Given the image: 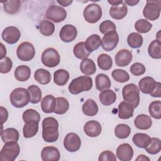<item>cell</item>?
Returning a JSON list of instances; mask_svg holds the SVG:
<instances>
[{
    "label": "cell",
    "instance_id": "cell-1",
    "mask_svg": "<svg viewBox=\"0 0 161 161\" xmlns=\"http://www.w3.org/2000/svg\"><path fill=\"white\" fill-rule=\"evenodd\" d=\"M58 123L53 117H47L42 121V137L47 142H56L59 136Z\"/></svg>",
    "mask_w": 161,
    "mask_h": 161
},
{
    "label": "cell",
    "instance_id": "cell-2",
    "mask_svg": "<svg viewBox=\"0 0 161 161\" xmlns=\"http://www.w3.org/2000/svg\"><path fill=\"white\" fill-rule=\"evenodd\" d=\"M92 87V79L87 75L74 79L69 86V91L72 94H78L83 91H88Z\"/></svg>",
    "mask_w": 161,
    "mask_h": 161
},
{
    "label": "cell",
    "instance_id": "cell-3",
    "mask_svg": "<svg viewBox=\"0 0 161 161\" xmlns=\"http://www.w3.org/2000/svg\"><path fill=\"white\" fill-rule=\"evenodd\" d=\"M9 99L12 105L14 107L18 108H23L30 102L29 91L23 87L16 88L10 94Z\"/></svg>",
    "mask_w": 161,
    "mask_h": 161
},
{
    "label": "cell",
    "instance_id": "cell-4",
    "mask_svg": "<svg viewBox=\"0 0 161 161\" xmlns=\"http://www.w3.org/2000/svg\"><path fill=\"white\" fill-rule=\"evenodd\" d=\"M122 96L125 101L132 105L133 108L138 107L140 103V90L133 83L125 86L122 89Z\"/></svg>",
    "mask_w": 161,
    "mask_h": 161
},
{
    "label": "cell",
    "instance_id": "cell-5",
    "mask_svg": "<svg viewBox=\"0 0 161 161\" xmlns=\"http://www.w3.org/2000/svg\"><path fill=\"white\" fill-rule=\"evenodd\" d=\"M20 147L17 142L5 143L0 152V160L2 161H14L19 155Z\"/></svg>",
    "mask_w": 161,
    "mask_h": 161
},
{
    "label": "cell",
    "instance_id": "cell-6",
    "mask_svg": "<svg viewBox=\"0 0 161 161\" xmlns=\"http://www.w3.org/2000/svg\"><path fill=\"white\" fill-rule=\"evenodd\" d=\"M41 60L44 65L47 67L52 68L59 64L60 56L56 49L50 47L43 52Z\"/></svg>",
    "mask_w": 161,
    "mask_h": 161
},
{
    "label": "cell",
    "instance_id": "cell-7",
    "mask_svg": "<svg viewBox=\"0 0 161 161\" xmlns=\"http://www.w3.org/2000/svg\"><path fill=\"white\" fill-rule=\"evenodd\" d=\"M160 1H147V4L143 8V14L148 20L155 21L159 18L160 14Z\"/></svg>",
    "mask_w": 161,
    "mask_h": 161
},
{
    "label": "cell",
    "instance_id": "cell-8",
    "mask_svg": "<svg viewBox=\"0 0 161 161\" xmlns=\"http://www.w3.org/2000/svg\"><path fill=\"white\" fill-rule=\"evenodd\" d=\"M83 16L87 22L95 23L97 22L102 16V9L97 4H89L84 8Z\"/></svg>",
    "mask_w": 161,
    "mask_h": 161
},
{
    "label": "cell",
    "instance_id": "cell-9",
    "mask_svg": "<svg viewBox=\"0 0 161 161\" xmlns=\"http://www.w3.org/2000/svg\"><path fill=\"white\" fill-rule=\"evenodd\" d=\"M16 55L20 60L28 62L34 58L35 49L32 43L28 42H24L18 47Z\"/></svg>",
    "mask_w": 161,
    "mask_h": 161
},
{
    "label": "cell",
    "instance_id": "cell-10",
    "mask_svg": "<svg viewBox=\"0 0 161 161\" xmlns=\"http://www.w3.org/2000/svg\"><path fill=\"white\" fill-rule=\"evenodd\" d=\"M47 18L54 23H60L67 17V12L64 8L57 5L50 6L45 13Z\"/></svg>",
    "mask_w": 161,
    "mask_h": 161
},
{
    "label": "cell",
    "instance_id": "cell-11",
    "mask_svg": "<svg viewBox=\"0 0 161 161\" xmlns=\"http://www.w3.org/2000/svg\"><path fill=\"white\" fill-rule=\"evenodd\" d=\"M64 146L67 151L75 152L79 150L81 146V140L76 133H69L64 138Z\"/></svg>",
    "mask_w": 161,
    "mask_h": 161
},
{
    "label": "cell",
    "instance_id": "cell-12",
    "mask_svg": "<svg viewBox=\"0 0 161 161\" xmlns=\"http://www.w3.org/2000/svg\"><path fill=\"white\" fill-rule=\"evenodd\" d=\"M101 40L103 48L105 51L109 52L116 47L119 42V35L116 31H111L105 34Z\"/></svg>",
    "mask_w": 161,
    "mask_h": 161
},
{
    "label": "cell",
    "instance_id": "cell-13",
    "mask_svg": "<svg viewBox=\"0 0 161 161\" xmlns=\"http://www.w3.org/2000/svg\"><path fill=\"white\" fill-rule=\"evenodd\" d=\"M2 38L8 44H14L21 37L19 29L15 26H10L5 28L1 34Z\"/></svg>",
    "mask_w": 161,
    "mask_h": 161
},
{
    "label": "cell",
    "instance_id": "cell-14",
    "mask_svg": "<svg viewBox=\"0 0 161 161\" xmlns=\"http://www.w3.org/2000/svg\"><path fill=\"white\" fill-rule=\"evenodd\" d=\"M77 35V28L72 25L67 24L61 28L59 36L62 41L65 43H69L74 41Z\"/></svg>",
    "mask_w": 161,
    "mask_h": 161
},
{
    "label": "cell",
    "instance_id": "cell-15",
    "mask_svg": "<svg viewBox=\"0 0 161 161\" xmlns=\"http://www.w3.org/2000/svg\"><path fill=\"white\" fill-rule=\"evenodd\" d=\"M132 58L133 55L131 52L127 49H121L119 50L114 57L115 63L118 67L127 66L131 63Z\"/></svg>",
    "mask_w": 161,
    "mask_h": 161
},
{
    "label": "cell",
    "instance_id": "cell-16",
    "mask_svg": "<svg viewBox=\"0 0 161 161\" xmlns=\"http://www.w3.org/2000/svg\"><path fill=\"white\" fill-rule=\"evenodd\" d=\"M116 156L121 161H130L133 156V149L129 143H122L116 149Z\"/></svg>",
    "mask_w": 161,
    "mask_h": 161
},
{
    "label": "cell",
    "instance_id": "cell-17",
    "mask_svg": "<svg viewBox=\"0 0 161 161\" xmlns=\"http://www.w3.org/2000/svg\"><path fill=\"white\" fill-rule=\"evenodd\" d=\"M60 157V152L55 147H45L41 152V158L43 161H58Z\"/></svg>",
    "mask_w": 161,
    "mask_h": 161
},
{
    "label": "cell",
    "instance_id": "cell-18",
    "mask_svg": "<svg viewBox=\"0 0 161 161\" xmlns=\"http://www.w3.org/2000/svg\"><path fill=\"white\" fill-rule=\"evenodd\" d=\"M101 124L95 120L89 121L84 126V131L89 137L98 136L101 134Z\"/></svg>",
    "mask_w": 161,
    "mask_h": 161
},
{
    "label": "cell",
    "instance_id": "cell-19",
    "mask_svg": "<svg viewBox=\"0 0 161 161\" xmlns=\"http://www.w3.org/2000/svg\"><path fill=\"white\" fill-rule=\"evenodd\" d=\"M157 82L153 78L147 76L142 78L138 82L140 90L144 94H150L155 87Z\"/></svg>",
    "mask_w": 161,
    "mask_h": 161
},
{
    "label": "cell",
    "instance_id": "cell-20",
    "mask_svg": "<svg viewBox=\"0 0 161 161\" xmlns=\"http://www.w3.org/2000/svg\"><path fill=\"white\" fill-rule=\"evenodd\" d=\"M128 13L127 6L124 2L117 6H112L109 9V15L115 19L124 18Z\"/></svg>",
    "mask_w": 161,
    "mask_h": 161
},
{
    "label": "cell",
    "instance_id": "cell-21",
    "mask_svg": "<svg viewBox=\"0 0 161 161\" xmlns=\"http://www.w3.org/2000/svg\"><path fill=\"white\" fill-rule=\"evenodd\" d=\"M134 108L131 104L122 101L118 105V117L123 119H126L131 118L133 115Z\"/></svg>",
    "mask_w": 161,
    "mask_h": 161
},
{
    "label": "cell",
    "instance_id": "cell-22",
    "mask_svg": "<svg viewBox=\"0 0 161 161\" xmlns=\"http://www.w3.org/2000/svg\"><path fill=\"white\" fill-rule=\"evenodd\" d=\"M19 136L18 131L14 128H8L1 131V137L4 143L7 142H17L19 140Z\"/></svg>",
    "mask_w": 161,
    "mask_h": 161
},
{
    "label": "cell",
    "instance_id": "cell-23",
    "mask_svg": "<svg viewBox=\"0 0 161 161\" xmlns=\"http://www.w3.org/2000/svg\"><path fill=\"white\" fill-rule=\"evenodd\" d=\"M134 125L138 129L145 130L152 126V120L149 116L145 114H140L135 119Z\"/></svg>",
    "mask_w": 161,
    "mask_h": 161
},
{
    "label": "cell",
    "instance_id": "cell-24",
    "mask_svg": "<svg viewBox=\"0 0 161 161\" xmlns=\"http://www.w3.org/2000/svg\"><path fill=\"white\" fill-rule=\"evenodd\" d=\"M38 123L36 121H30L25 123L23 128V133L25 138H30L36 135L38 131Z\"/></svg>",
    "mask_w": 161,
    "mask_h": 161
},
{
    "label": "cell",
    "instance_id": "cell-25",
    "mask_svg": "<svg viewBox=\"0 0 161 161\" xmlns=\"http://www.w3.org/2000/svg\"><path fill=\"white\" fill-rule=\"evenodd\" d=\"M14 77L20 82H25L29 79L31 75L30 68L25 65H19L14 70Z\"/></svg>",
    "mask_w": 161,
    "mask_h": 161
},
{
    "label": "cell",
    "instance_id": "cell-26",
    "mask_svg": "<svg viewBox=\"0 0 161 161\" xmlns=\"http://www.w3.org/2000/svg\"><path fill=\"white\" fill-rule=\"evenodd\" d=\"M99 101L104 106H110L116 100V93L111 89L103 91L99 94Z\"/></svg>",
    "mask_w": 161,
    "mask_h": 161
},
{
    "label": "cell",
    "instance_id": "cell-27",
    "mask_svg": "<svg viewBox=\"0 0 161 161\" xmlns=\"http://www.w3.org/2000/svg\"><path fill=\"white\" fill-rule=\"evenodd\" d=\"M56 104V98L52 95L45 96L41 101V108L45 113H52L54 111Z\"/></svg>",
    "mask_w": 161,
    "mask_h": 161
},
{
    "label": "cell",
    "instance_id": "cell-28",
    "mask_svg": "<svg viewBox=\"0 0 161 161\" xmlns=\"http://www.w3.org/2000/svg\"><path fill=\"white\" fill-rule=\"evenodd\" d=\"M84 43L87 50L91 53L100 47L102 43V40L99 35L93 34L89 36Z\"/></svg>",
    "mask_w": 161,
    "mask_h": 161
},
{
    "label": "cell",
    "instance_id": "cell-29",
    "mask_svg": "<svg viewBox=\"0 0 161 161\" xmlns=\"http://www.w3.org/2000/svg\"><path fill=\"white\" fill-rule=\"evenodd\" d=\"M80 70L81 72L86 75L94 74L96 71V64L91 58H84L80 64Z\"/></svg>",
    "mask_w": 161,
    "mask_h": 161
},
{
    "label": "cell",
    "instance_id": "cell-30",
    "mask_svg": "<svg viewBox=\"0 0 161 161\" xmlns=\"http://www.w3.org/2000/svg\"><path fill=\"white\" fill-rule=\"evenodd\" d=\"M83 113L86 116H93L98 112V106L97 103L91 99H87L82 106Z\"/></svg>",
    "mask_w": 161,
    "mask_h": 161
},
{
    "label": "cell",
    "instance_id": "cell-31",
    "mask_svg": "<svg viewBox=\"0 0 161 161\" xmlns=\"http://www.w3.org/2000/svg\"><path fill=\"white\" fill-rule=\"evenodd\" d=\"M150 136L146 133H136L133 135L132 140L137 147L145 148L150 143Z\"/></svg>",
    "mask_w": 161,
    "mask_h": 161
},
{
    "label": "cell",
    "instance_id": "cell-32",
    "mask_svg": "<svg viewBox=\"0 0 161 161\" xmlns=\"http://www.w3.org/2000/svg\"><path fill=\"white\" fill-rule=\"evenodd\" d=\"M95 82L96 89L99 91L108 89L111 86L109 77L104 74H99L96 77Z\"/></svg>",
    "mask_w": 161,
    "mask_h": 161
},
{
    "label": "cell",
    "instance_id": "cell-33",
    "mask_svg": "<svg viewBox=\"0 0 161 161\" xmlns=\"http://www.w3.org/2000/svg\"><path fill=\"white\" fill-rule=\"evenodd\" d=\"M35 79L40 84H48L52 79L50 73L44 69H37L34 74Z\"/></svg>",
    "mask_w": 161,
    "mask_h": 161
},
{
    "label": "cell",
    "instance_id": "cell-34",
    "mask_svg": "<svg viewBox=\"0 0 161 161\" xmlns=\"http://www.w3.org/2000/svg\"><path fill=\"white\" fill-rule=\"evenodd\" d=\"M69 79V73L65 69H58L53 74V82L58 86H64Z\"/></svg>",
    "mask_w": 161,
    "mask_h": 161
},
{
    "label": "cell",
    "instance_id": "cell-35",
    "mask_svg": "<svg viewBox=\"0 0 161 161\" xmlns=\"http://www.w3.org/2000/svg\"><path fill=\"white\" fill-rule=\"evenodd\" d=\"M38 28L43 35L48 36L53 33L55 31V25L50 21L42 20L39 23Z\"/></svg>",
    "mask_w": 161,
    "mask_h": 161
},
{
    "label": "cell",
    "instance_id": "cell-36",
    "mask_svg": "<svg viewBox=\"0 0 161 161\" xmlns=\"http://www.w3.org/2000/svg\"><path fill=\"white\" fill-rule=\"evenodd\" d=\"M148 52L149 55L155 59L161 58V42L159 40H153L148 46Z\"/></svg>",
    "mask_w": 161,
    "mask_h": 161
},
{
    "label": "cell",
    "instance_id": "cell-37",
    "mask_svg": "<svg viewBox=\"0 0 161 161\" xmlns=\"http://www.w3.org/2000/svg\"><path fill=\"white\" fill-rule=\"evenodd\" d=\"M73 52L75 57L79 59H84L89 57L90 52L87 50L85 43L80 42L77 43L73 48Z\"/></svg>",
    "mask_w": 161,
    "mask_h": 161
},
{
    "label": "cell",
    "instance_id": "cell-38",
    "mask_svg": "<svg viewBox=\"0 0 161 161\" xmlns=\"http://www.w3.org/2000/svg\"><path fill=\"white\" fill-rule=\"evenodd\" d=\"M69 108V103L67 99L63 97L56 98V104L53 113L57 114H65Z\"/></svg>",
    "mask_w": 161,
    "mask_h": 161
},
{
    "label": "cell",
    "instance_id": "cell-39",
    "mask_svg": "<svg viewBox=\"0 0 161 161\" xmlns=\"http://www.w3.org/2000/svg\"><path fill=\"white\" fill-rule=\"evenodd\" d=\"M97 62L99 69L103 70H109L113 65V60L111 57L106 53H102L99 55Z\"/></svg>",
    "mask_w": 161,
    "mask_h": 161
},
{
    "label": "cell",
    "instance_id": "cell-40",
    "mask_svg": "<svg viewBox=\"0 0 161 161\" xmlns=\"http://www.w3.org/2000/svg\"><path fill=\"white\" fill-rule=\"evenodd\" d=\"M143 36L140 34L135 32L130 33L127 38V43L132 48H138L140 47L143 44Z\"/></svg>",
    "mask_w": 161,
    "mask_h": 161
},
{
    "label": "cell",
    "instance_id": "cell-41",
    "mask_svg": "<svg viewBox=\"0 0 161 161\" xmlns=\"http://www.w3.org/2000/svg\"><path fill=\"white\" fill-rule=\"evenodd\" d=\"M1 3H3L4 11L10 14L16 13L19 11L21 5V1L19 0H10Z\"/></svg>",
    "mask_w": 161,
    "mask_h": 161
},
{
    "label": "cell",
    "instance_id": "cell-42",
    "mask_svg": "<svg viewBox=\"0 0 161 161\" xmlns=\"http://www.w3.org/2000/svg\"><path fill=\"white\" fill-rule=\"evenodd\" d=\"M131 133L130 127L126 124H118L114 128V134L116 136L120 139H125L129 136Z\"/></svg>",
    "mask_w": 161,
    "mask_h": 161
},
{
    "label": "cell",
    "instance_id": "cell-43",
    "mask_svg": "<svg viewBox=\"0 0 161 161\" xmlns=\"http://www.w3.org/2000/svg\"><path fill=\"white\" fill-rule=\"evenodd\" d=\"M146 152L152 155L158 153L161 150V141L158 138H151L148 145L145 148Z\"/></svg>",
    "mask_w": 161,
    "mask_h": 161
},
{
    "label": "cell",
    "instance_id": "cell-44",
    "mask_svg": "<svg viewBox=\"0 0 161 161\" xmlns=\"http://www.w3.org/2000/svg\"><path fill=\"white\" fill-rule=\"evenodd\" d=\"M30 93V102L32 104H37L42 99V91L36 85H31L27 89Z\"/></svg>",
    "mask_w": 161,
    "mask_h": 161
},
{
    "label": "cell",
    "instance_id": "cell-45",
    "mask_svg": "<svg viewBox=\"0 0 161 161\" xmlns=\"http://www.w3.org/2000/svg\"><path fill=\"white\" fill-rule=\"evenodd\" d=\"M148 111L150 116L157 119L161 118V102L160 101H154L148 106Z\"/></svg>",
    "mask_w": 161,
    "mask_h": 161
},
{
    "label": "cell",
    "instance_id": "cell-46",
    "mask_svg": "<svg viewBox=\"0 0 161 161\" xmlns=\"http://www.w3.org/2000/svg\"><path fill=\"white\" fill-rule=\"evenodd\" d=\"M152 28V25L145 19H140L137 20L135 24V30L141 33H146L149 32Z\"/></svg>",
    "mask_w": 161,
    "mask_h": 161
},
{
    "label": "cell",
    "instance_id": "cell-47",
    "mask_svg": "<svg viewBox=\"0 0 161 161\" xmlns=\"http://www.w3.org/2000/svg\"><path fill=\"white\" fill-rule=\"evenodd\" d=\"M111 75L116 81L120 83L127 82L130 79L128 73L126 70L120 69H116L113 70L111 73Z\"/></svg>",
    "mask_w": 161,
    "mask_h": 161
},
{
    "label": "cell",
    "instance_id": "cell-48",
    "mask_svg": "<svg viewBox=\"0 0 161 161\" xmlns=\"http://www.w3.org/2000/svg\"><path fill=\"white\" fill-rule=\"evenodd\" d=\"M22 118L25 123L29 122L30 121H36L40 122V115L36 110L33 109H28L23 113Z\"/></svg>",
    "mask_w": 161,
    "mask_h": 161
},
{
    "label": "cell",
    "instance_id": "cell-49",
    "mask_svg": "<svg viewBox=\"0 0 161 161\" xmlns=\"http://www.w3.org/2000/svg\"><path fill=\"white\" fill-rule=\"evenodd\" d=\"M99 29L101 33L105 35L109 31H116V27L115 24L111 20H105L99 25Z\"/></svg>",
    "mask_w": 161,
    "mask_h": 161
},
{
    "label": "cell",
    "instance_id": "cell-50",
    "mask_svg": "<svg viewBox=\"0 0 161 161\" xmlns=\"http://www.w3.org/2000/svg\"><path fill=\"white\" fill-rule=\"evenodd\" d=\"M13 67V62L11 60L6 57L0 60V72L1 74L8 73Z\"/></svg>",
    "mask_w": 161,
    "mask_h": 161
},
{
    "label": "cell",
    "instance_id": "cell-51",
    "mask_svg": "<svg viewBox=\"0 0 161 161\" xmlns=\"http://www.w3.org/2000/svg\"><path fill=\"white\" fill-rule=\"evenodd\" d=\"M145 70L146 69L145 65L140 62L134 63L130 67L131 73L135 76L143 75L145 72Z\"/></svg>",
    "mask_w": 161,
    "mask_h": 161
},
{
    "label": "cell",
    "instance_id": "cell-52",
    "mask_svg": "<svg viewBox=\"0 0 161 161\" xmlns=\"http://www.w3.org/2000/svg\"><path fill=\"white\" fill-rule=\"evenodd\" d=\"M98 160L99 161H116V157L110 150H105L100 153Z\"/></svg>",
    "mask_w": 161,
    "mask_h": 161
},
{
    "label": "cell",
    "instance_id": "cell-53",
    "mask_svg": "<svg viewBox=\"0 0 161 161\" xmlns=\"http://www.w3.org/2000/svg\"><path fill=\"white\" fill-rule=\"evenodd\" d=\"M150 95L154 97H160V96H161V84H160V82H157L155 89L150 94Z\"/></svg>",
    "mask_w": 161,
    "mask_h": 161
},
{
    "label": "cell",
    "instance_id": "cell-54",
    "mask_svg": "<svg viewBox=\"0 0 161 161\" xmlns=\"http://www.w3.org/2000/svg\"><path fill=\"white\" fill-rule=\"evenodd\" d=\"M8 118V113L7 109L4 107L1 106V119L2 125L6 121Z\"/></svg>",
    "mask_w": 161,
    "mask_h": 161
},
{
    "label": "cell",
    "instance_id": "cell-55",
    "mask_svg": "<svg viewBox=\"0 0 161 161\" xmlns=\"http://www.w3.org/2000/svg\"><path fill=\"white\" fill-rule=\"evenodd\" d=\"M1 45V57H0V59L2 60L3 59L4 57H6V47L4 46V45L1 43H0Z\"/></svg>",
    "mask_w": 161,
    "mask_h": 161
},
{
    "label": "cell",
    "instance_id": "cell-56",
    "mask_svg": "<svg viewBox=\"0 0 161 161\" xmlns=\"http://www.w3.org/2000/svg\"><path fill=\"white\" fill-rule=\"evenodd\" d=\"M57 2L59 4L62 5V6H64V7H67V6L70 5V4H71L73 1H72V0H71V1L60 0V1H57Z\"/></svg>",
    "mask_w": 161,
    "mask_h": 161
},
{
    "label": "cell",
    "instance_id": "cell-57",
    "mask_svg": "<svg viewBox=\"0 0 161 161\" xmlns=\"http://www.w3.org/2000/svg\"><path fill=\"white\" fill-rule=\"evenodd\" d=\"M138 3H139V1H135V0H125V3L126 4H128L129 6H131L136 5Z\"/></svg>",
    "mask_w": 161,
    "mask_h": 161
},
{
    "label": "cell",
    "instance_id": "cell-58",
    "mask_svg": "<svg viewBox=\"0 0 161 161\" xmlns=\"http://www.w3.org/2000/svg\"><path fill=\"white\" fill-rule=\"evenodd\" d=\"M108 2L113 6H117V5L121 4L123 3V1L122 0H111V1L109 0Z\"/></svg>",
    "mask_w": 161,
    "mask_h": 161
},
{
    "label": "cell",
    "instance_id": "cell-59",
    "mask_svg": "<svg viewBox=\"0 0 161 161\" xmlns=\"http://www.w3.org/2000/svg\"><path fill=\"white\" fill-rule=\"evenodd\" d=\"M136 160H143V161H146V160H148V161H150V158L148 157H147L146 155H139L138 157L136 158Z\"/></svg>",
    "mask_w": 161,
    "mask_h": 161
}]
</instances>
